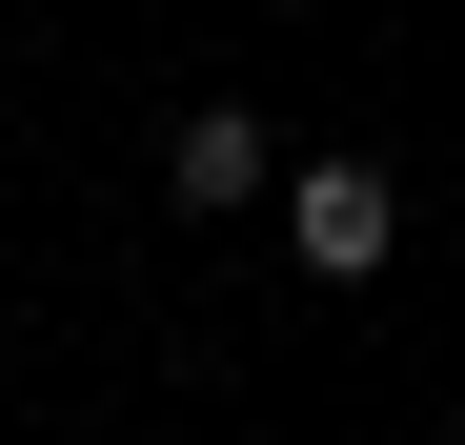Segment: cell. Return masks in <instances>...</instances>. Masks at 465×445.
I'll return each mask as SVG.
<instances>
[{"instance_id": "2", "label": "cell", "mask_w": 465, "mask_h": 445, "mask_svg": "<svg viewBox=\"0 0 465 445\" xmlns=\"http://www.w3.org/2000/svg\"><path fill=\"white\" fill-rule=\"evenodd\" d=\"M163 203H183V222H243V203H283L263 122H243V102H183V122H163Z\"/></svg>"}, {"instance_id": "1", "label": "cell", "mask_w": 465, "mask_h": 445, "mask_svg": "<svg viewBox=\"0 0 465 445\" xmlns=\"http://www.w3.org/2000/svg\"><path fill=\"white\" fill-rule=\"evenodd\" d=\"M283 243H303V283H384L405 263V183H384L364 142H324V163L283 183Z\"/></svg>"}]
</instances>
